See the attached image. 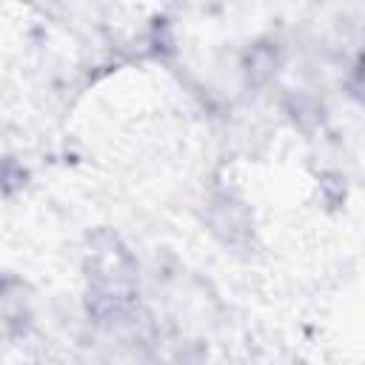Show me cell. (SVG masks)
<instances>
[{
	"label": "cell",
	"instance_id": "cell-3",
	"mask_svg": "<svg viewBox=\"0 0 365 365\" xmlns=\"http://www.w3.org/2000/svg\"><path fill=\"white\" fill-rule=\"evenodd\" d=\"M245 66H248V77H251V80H262V77L274 68V51L265 48V46H257V48H251Z\"/></svg>",
	"mask_w": 365,
	"mask_h": 365
},
{
	"label": "cell",
	"instance_id": "cell-2",
	"mask_svg": "<svg viewBox=\"0 0 365 365\" xmlns=\"http://www.w3.org/2000/svg\"><path fill=\"white\" fill-rule=\"evenodd\" d=\"M205 222H208L211 234L228 248L245 251L254 240V220H251L248 205L228 191H217L208 200Z\"/></svg>",
	"mask_w": 365,
	"mask_h": 365
},
{
	"label": "cell",
	"instance_id": "cell-1",
	"mask_svg": "<svg viewBox=\"0 0 365 365\" xmlns=\"http://www.w3.org/2000/svg\"><path fill=\"white\" fill-rule=\"evenodd\" d=\"M86 311L97 325L117 328L137 314V259L108 228H97L86 248Z\"/></svg>",
	"mask_w": 365,
	"mask_h": 365
}]
</instances>
